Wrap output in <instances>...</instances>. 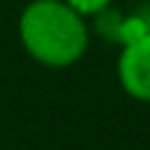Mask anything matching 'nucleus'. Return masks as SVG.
Wrapping results in <instances>:
<instances>
[{
	"label": "nucleus",
	"mask_w": 150,
	"mask_h": 150,
	"mask_svg": "<svg viewBox=\"0 0 150 150\" xmlns=\"http://www.w3.org/2000/svg\"><path fill=\"white\" fill-rule=\"evenodd\" d=\"M121 88L139 102H150V32H142L123 46L118 56Z\"/></svg>",
	"instance_id": "obj_2"
},
{
	"label": "nucleus",
	"mask_w": 150,
	"mask_h": 150,
	"mask_svg": "<svg viewBox=\"0 0 150 150\" xmlns=\"http://www.w3.org/2000/svg\"><path fill=\"white\" fill-rule=\"evenodd\" d=\"M19 38L35 62L54 70L75 64L88 48L83 16L64 0H32L19 16Z\"/></svg>",
	"instance_id": "obj_1"
},
{
	"label": "nucleus",
	"mask_w": 150,
	"mask_h": 150,
	"mask_svg": "<svg viewBox=\"0 0 150 150\" xmlns=\"http://www.w3.org/2000/svg\"><path fill=\"white\" fill-rule=\"evenodd\" d=\"M67 6H72L81 16H91V13H99L110 6V0H64Z\"/></svg>",
	"instance_id": "obj_3"
}]
</instances>
